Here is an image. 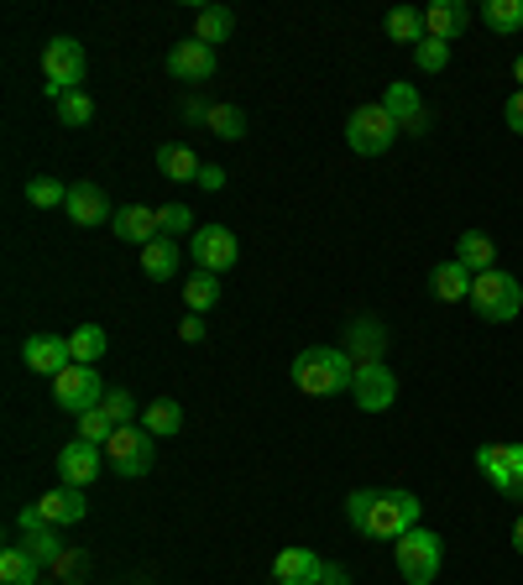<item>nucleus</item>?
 <instances>
[{"label":"nucleus","mask_w":523,"mask_h":585,"mask_svg":"<svg viewBox=\"0 0 523 585\" xmlns=\"http://www.w3.org/2000/svg\"><path fill=\"white\" fill-rule=\"evenodd\" d=\"M52 403L63 408V414H89V408H100L105 403V381H100V371L95 366H79L73 361L69 371H58L52 377Z\"/></svg>","instance_id":"obj_8"},{"label":"nucleus","mask_w":523,"mask_h":585,"mask_svg":"<svg viewBox=\"0 0 523 585\" xmlns=\"http://www.w3.org/2000/svg\"><path fill=\"white\" fill-rule=\"evenodd\" d=\"M418 513H424V502L414 492H398V486H383V492H351L346 497V517L351 528L366 538H393L398 544L403 534H414L418 528Z\"/></svg>","instance_id":"obj_1"},{"label":"nucleus","mask_w":523,"mask_h":585,"mask_svg":"<svg viewBox=\"0 0 523 585\" xmlns=\"http://www.w3.org/2000/svg\"><path fill=\"white\" fill-rule=\"evenodd\" d=\"M205 126H209V131H215L220 141H241V137H246V110H241V105H215Z\"/></svg>","instance_id":"obj_33"},{"label":"nucleus","mask_w":523,"mask_h":585,"mask_svg":"<svg viewBox=\"0 0 523 585\" xmlns=\"http://www.w3.org/2000/svg\"><path fill=\"white\" fill-rule=\"evenodd\" d=\"M383 350H387V325L383 319H351L346 325V356L356 366L366 361H383Z\"/></svg>","instance_id":"obj_18"},{"label":"nucleus","mask_w":523,"mask_h":585,"mask_svg":"<svg viewBox=\"0 0 523 585\" xmlns=\"http://www.w3.org/2000/svg\"><path fill=\"white\" fill-rule=\"evenodd\" d=\"M42 79H48V95L52 100H63L73 89L85 85V42H73V37H52L48 48H42Z\"/></svg>","instance_id":"obj_6"},{"label":"nucleus","mask_w":523,"mask_h":585,"mask_svg":"<svg viewBox=\"0 0 523 585\" xmlns=\"http://www.w3.org/2000/svg\"><path fill=\"white\" fill-rule=\"evenodd\" d=\"M184 304H189V314H209L215 304H220V277H215V272H194L189 282H184Z\"/></svg>","instance_id":"obj_32"},{"label":"nucleus","mask_w":523,"mask_h":585,"mask_svg":"<svg viewBox=\"0 0 523 585\" xmlns=\"http://www.w3.org/2000/svg\"><path fill=\"white\" fill-rule=\"evenodd\" d=\"M199 189L220 194V189H226V168H209V162H205V168H199Z\"/></svg>","instance_id":"obj_43"},{"label":"nucleus","mask_w":523,"mask_h":585,"mask_svg":"<svg viewBox=\"0 0 523 585\" xmlns=\"http://www.w3.org/2000/svg\"><path fill=\"white\" fill-rule=\"evenodd\" d=\"M513 79H519V89H523V52L513 58Z\"/></svg>","instance_id":"obj_48"},{"label":"nucleus","mask_w":523,"mask_h":585,"mask_svg":"<svg viewBox=\"0 0 523 585\" xmlns=\"http://www.w3.org/2000/svg\"><path fill=\"white\" fill-rule=\"evenodd\" d=\"M189 257L199 261V272H230L236 261H241V241H236V230L230 225H199L189 236Z\"/></svg>","instance_id":"obj_9"},{"label":"nucleus","mask_w":523,"mask_h":585,"mask_svg":"<svg viewBox=\"0 0 523 585\" xmlns=\"http://www.w3.org/2000/svg\"><path fill=\"white\" fill-rule=\"evenodd\" d=\"M230 32H236V17H230L226 6H205V11L194 17V37H199L205 48H215V42H230Z\"/></svg>","instance_id":"obj_29"},{"label":"nucleus","mask_w":523,"mask_h":585,"mask_svg":"<svg viewBox=\"0 0 523 585\" xmlns=\"http://www.w3.org/2000/svg\"><path fill=\"white\" fill-rule=\"evenodd\" d=\"M63 209H69L73 225H110L116 220V205H110V194H105L100 184H73Z\"/></svg>","instance_id":"obj_17"},{"label":"nucleus","mask_w":523,"mask_h":585,"mask_svg":"<svg viewBox=\"0 0 523 585\" xmlns=\"http://www.w3.org/2000/svg\"><path fill=\"white\" fill-rule=\"evenodd\" d=\"M471 282H476V272H466L461 261H440L435 277H430V292H435L440 304H471Z\"/></svg>","instance_id":"obj_22"},{"label":"nucleus","mask_w":523,"mask_h":585,"mask_svg":"<svg viewBox=\"0 0 523 585\" xmlns=\"http://www.w3.org/2000/svg\"><path fill=\"white\" fill-rule=\"evenodd\" d=\"M105 465H110V460H105V445L73 439V445H63V455H58V476H63V486H79V492H85Z\"/></svg>","instance_id":"obj_11"},{"label":"nucleus","mask_w":523,"mask_h":585,"mask_svg":"<svg viewBox=\"0 0 523 585\" xmlns=\"http://www.w3.org/2000/svg\"><path fill=\"white\" fill-rule=\"evenodd\" d=\"M383 105H387V116L398 121V131H408V137H424V131H430V105L418 100V89L408 85V79L387 85Z\"/></svg>","instance_id":"obj_12"},{"label":"nucleus","mask_w":523,"mask_h":585,"mask_svg":"<svg viewBox=\"0 0 523 585\" xmlns=\"http://www.w3.org/2000/svg\"><path fill=\"white\" fill-rule=\"evenodd\" d=\"M351 397H356L362 414H387V408L398 403V377L387 371V361H366V366H356Z\"/></svg>","instance_id":"obj_10"},{"label":"nucleus","mask_w":523,"mask_h":585,"mask_svg":"<svg viewBox=\"0 0 523 585\" xmlns=\"http://www.w3.org/2000/svg\"><path fill=\"white\" fill-rule=\"evenodd\" d=\"M393 565L408 585H435L440 565H445V544H440L435 528H414L393 544Z\"/></svg>","instance_id":"obj_4"},{"label":"nucleus","mask_w":523,"mask_h":585,"mask_svg":"<svg viewBox=\"0 0 523 585\" xmlns=\"http://www.w3.org/2000/svg\"><path fill=\"white\" fill-rule=\"evenodd\" d=\"M27 205H32V209H63V205H69V189H63L58 178H48V172H42V178H32V184H27Z\"/></svg>","instance_id":"obj_34"},{"label":"nucleus","mask_w":523,"mask_h":585,"mask_svg":"<svg viewBox=\"0 0 523 585\" xmlns=\"http://www.w3.org/2000/svg\"><path fill=\"white\" fill-rule=\"evenodd\" d=\"M157 220H162V236H194L199 225H194V215H189V205H162L157 209Z\"/></svg>","instance_id":"obj_39"},{"label":"nucleus","mask_w":523,"mask_h":585,"mask_svg":"<svg viewBox=\"0 0 523 585\" xmlns=\"http://www.w3.org/2000/svg\"><path fill=\"white\" fill-rule=\"evenodd\" d=\"M178 257H184V251H178L174 236H157V241L141 246V272L152 277V282H168V277L178 272Z\"/></svg>","instance_id":"obj_26"},{"label":"nucleus","mask_w":523,"mask_h":585,"mask_svg":"<svg viewBox=\"0 0 523 585\" xmlns=\"http://www.w3.org/2000/svg\"><path fill=\"white\" fill-rule=\"evenodd\" d=\"M482 21H487L497 37H519L523 32V0H487V6H482Z\"/></svg>","instance_id":"obj_31"},{"label":"nucleus","mask_w":523,"mask_h":585,"mask_svg":"<svg viewBox=\"0 0 523 585\" xmlns=\"http://www.w3.org/2000/svg\"><path fill=\"white\" fill-rule=\"evenodd\" d=\"M157 168H162V178H174V184H199V157L184 147V141H162L157 147Z\"/></svg>","instance_id":"obj_25"},{"label":"nucleus","mask_w":523,"mask_h":585,"mask_svg":"<svg viewBox=\"0 0 523 585\" xmlns=\"http://www.w3.org/2000/svg\"><path fill=\"white\" fill-rule=\"evenodd\" d=\"M37 513H42V523H52V528H73V523H85L89 502L79 486H52L48 497H37Z\"/></svg>","instance_id":"obj_16"},{"label":"nucleus","mask_w":523,"mask_h":585,"mask_svg":"<svg viewBox=\"0 0 523 585\" xmlns=\"http://www.w3.org/2000/svg\"><path fill=\"white\" fill-rule=\"evenodd\" d=\"M105 460L116 465V476H147L157 460L152 434L141 429V424H121V429L105 439Z\"/></svg>","instance_id":"obj_7"},{"label":"nucleus","mask_w":523,"mask_h":585,"mask_svg":"<svg viewBox=\"0 0 523 585\" xmlns=\"http://www.w3.org/2000/svg\"><path fill=\"white\" fill-rule=\"evenodd\" d=\"M503 121H507V131H513V137H523V89H513V95H507Z\"/></svg>","instance_id":"obj_41"},{"label":"nucleus","mask_w":523,"mask_h":585,"mask_svg":"<svg viewBox=\"0 0 523 585\" xmlns=\"http://www.w3.org/2000/svg\"><path fill=\"white\" fill-rule=\"evenodd\" d=\"M471 11L461 0H435V6H424V32L440 37V42H455V37L466 32Z\"/></svg>","instance_id":"obj_20"},{"label":"nucleus","mask_w":523,"mask_h":585,"mask_svg":"<svg viewBox=\"0 0 523 585\" xmlns=\"http://www.w3.org/2000/svg\"><path fill=\"white\" fill-rule=\"evenodd\" d=\"M205 335H209V329H205V314H189V319L178 325V340H189V345H199Z\"/></svg>","instance_id":"obj_42"},{"label":"nucleus","mask_w":523,"mask_h":585,"mask_svg":"<svg viewBox=\"0 0 523 585\" xmlns=\"http://www.w3.org/2000/svg\"><path fill=\"white\" fill-rule=\"evenodd\" d=\"M519 455H523V445H482L476 449V470L487 476L497 492H503L507 482H513V465H519Z\"/></svg>","instance_id":"obj_24"},{"label":"nucleus","mask_w":523,"mask_h":585,"mask_svg":"<svg viewBox=\"0 0 523 585\" xmlns=\"http://www.w3.org/2000/svg\"><path fill=\"white\" fill-rule=\"evenodd\" d=\"M116 434V418L105 414V403L100 408H89V414H79V439H89V445H105Z\"/></svg>","instance_id":"obj_37"},{"label":"nucleus","mask_w":523,"mask_h":585,"mask_svg":"<svg viewBox=\"0 0 523 585\" xmlns=\"http://www.w3.org/2000/svg\"><path fill=\"white\" fill-rule=\"evenodd\" d=\"M503 497L507 502H523V455H519V465H513V482L503 486Z\"/></svg>","instance_id":"obj_45"},{"label":"nucleus","mask_w":523,"mask_h":585,"mask_svg":"<svg viewBox=\"0 0 523 585\" xmlns=\"http://www.w3.org/2000/svg\"><path fill=\"white\" fill-rule=\"evenodd\" d=\"M27 549H32L42 565H58V559H63V534H58L52 523H42V528H27Z\"/></svg>","instance_id":"obj_35"},{"label":"nucleus","mask_w":523,"mask_h":585,"mask_svg":"<svg viewBox=\"0 0 523 585\" xmlns=\"http://www.w3.org/2000/svg\"><path fill=\"white\" fill-rule=\"evenodd\" d=\"M110 225H116V236H121V241H131V246H147V241H157V236H162V220H157L152 205H121Z\"/></svg>","instance_id":"obj_19"},{"label":"nucleus","mask_w":523,"mask_h":585,"mask_svg":"<svg viewBox=\"0 0 523 585\" xmlns=\"http://www.w3.org/2000/svg\"><path fill=\"white\" fill-rule=\"evenodd\" d=\"M471 309L487 325H513L523 314V282L513 272H482L471 282Z\"/></svg>","instance_id":"obj_3"},{"label":"nucleus","mask_w":523,"mask_h":585,"mask_svg":"<svg viewBox=\"0 0 523 585\" xmlns=\"http://www.w3.org/2000/svg\"><path fill=\"white\" fill-rule=\"evenodd\" d=\"M21 361L32 366L37 377H58V371H69V366H73L69 335H27V345H21Z\"/></svg>","instance_id":"obj_13"},{"label":"nucleus","mask_w":523,"mask_h":585,"mask_svg":"<svg viewBox=\"0 0 523 585\" xmlns=\"http://www.w3.org/2000/svg\"><path fill=\"white\" fill-rule=\"evenodd\" d=\"M141 429L152 434V439H168V434L184 429V408H178L174 397H157V403L141 408Z\"/></svg>","instance_id":"obj_28"},{"label":"nucleus","mask_w":523,"mask_h":585,"mask_svg":"<svg viewBox=\"0 0 523 585\" xmlns=\"http://www.w3.org/2000/svg\"><path fill=\"white\" fill-rule=\"evenodd\" d=\"M273 581L278 585H319L325 581V559L314 549H304V544H294V549H283L278 559H273Z\"/></svg>","instance_id":"obj_15"},{"label":"nucleus","mask_w":523,"mask_h":585,"mask_svg":"<svg viewBox=\"0 0 523 585\" xmlns=\"http://www.w3.org/2000/svg\"><path fill=\"white\" fill-rule=\"evenodd\" d=\"M319 585H351V575L341 565H325V581H319Z\"/></svg>","instance_id":"obj_46"},{"label":"nucleus","mask_w":523,"mask_h":585,"mask_svg":"<svg viewBox=\"0 0 523 585\" xmlns=\"http://www.w3.org/2000/svg\"><path fill=\"white\" fill-rule=\"evenodd\" d=\"M383 32H387V42H403V48H418L424 42V11H414V6H398V11H387V21H383Z\"/></svg>","instance_id":"obj_27"},{"label":"nucleus","mask_w":523,"mask_h":585,"mask_svg":"<svg viewBox=\"0 0 523 585\" xmlns=\"http://www.w3.org/2000/svg\"><path fill=\"white\" fill-rule=\"evenodd\" d=\"M209 110H215L209 100H194L189 95V100H184V121H209Z\"/></svg>","instance_id":"obj_44"},{"label":"nucleus","mask_w":523,"mask_h":585,"mask_svg":"<svg viewBox=\"0 0 523 585\" xmlns=\"http://www.w3.org/2000/svg\"><path fill=\"white\" fill-rule=\"evenodd\" d=\"M105 350H110V335H105L100 325H79V329L69 335V356H73L79 366H95Z\"/></svg>","instance_id":"obj_30"},{"label":"nucleus","mask_w":523,"mask_h":585,"mask_svg":"<svg viewBox=\"0 0 523 585\" xmlns=\"http://www.w3.org/2000/svg\"><path fill=\"white\" fill-rule=\"evenodd\" d=\"M105 414L116 418V429H121V424H131V418H137V397L126 393V387H116V393H105Z\"/></svg>","instance_id":"obj_40"},{"label":"nucleus","mask_w":523,"mask_h":585,"mask_svg":"<svg viewBox=\"0 0 523 585\" xmlns=\"http://www.w3.org/2000/svg\"><path fill=\"white\" fill-rule=\"evenodd\" d=\"M346 141H351V152L383 157L387 147L398 141V121L387 116V105H383V100H366V105H356V110H351Z\"/></svg>","instance_id":"obj_5"},{"label":"nucleus","mask_w":523,"mask_h":585,"mask_svg":"<svg viewBox=\"0 0 523 585\" xmlns=\"http://www.w3.org/2000/svg\"><path fill=\"white\" fill-rule=\"evenodd\" d=\"M455 261L466 267V272H497V241H492L487 230H466L461 241H455Z\"/></svg>","instance_id":"obj_21"},{"label":"nucleus","mask_w":523,"mask_h":585,"mask_svg":"<svg viewBox=\"0 0 523 585\" xmlns=\"http://www.w3.org/2000/svg\"><path fill=\"white\" fill-rule=\"evenodd\" d=\"M288 377L304 397H341L356 381V361L346 356V345H309V350L294 356Z\"/></svg>","instance_id":"obj_2"},{"label":"nucleus","mask_w":523,"mask_h":585,"mask_svg":"<svg viewBox=\"0 0 523 585\" xmlns=\"http://www.w3.org/2000/svg\"><path fill=\"white\" fill-rule=\"evenodd\" d=\"M513 549L523 554V513H519V523H513Z\"/></svg>","instance_id":"obj_47"},{"label":"nucleus","mask_w":523,"mask_h":585,"mask_svg":"<svg viewBox=\"0 0 523 585\" xmlns=\"http://www.w3.org/2000/svg\"><path fill=\"white\" fill-rule=\"evenodd\" d=\"M0 585H42V559L27 544H11L0 554Z\"/></svg>","instance_id":"obj_23"},{"label":"nucleus","mask_w":523,"mask_h":585,"mask_svg":"<svg viewBox=\"0 0 523 585\" xmlns=\"http://www.w3.org/2000/svg\"><path fill=\"white\" fill-rule=\"evenodd\" d=\"M168 73L184 79V85H205V79H215V48H205L199 37L178 42V48L168 52Z\"/></svg>","instance_id":"obj_14"},{"label":"nucleus","mask_w":523,"mask_h":585,"mask_svg":"<svg viewBox=\"0 0 523 585\" xmlns=\"http://www.w3.org/2000/svg\"><path fill=\"white\" fill-rule=\"evenodd\" d=\"M58 121L73 126V131H79V126H89V121H95V100H89L85 89L63 95V100H58Z\"/></svg>","instance_id":"obj_36"},{"label":"nucleus","mask_w":523,"mask_h":585,"mask_svg":"<svg viewBox=\"0 0 523 585\" xmlns=\"http://www.w3.org/2000/svg\"><path fill=\"white\" fill-rule=\"evenodd\" d=\"M414 63L424 73H445V63H451V42H440V37H424L414 48Z\"/></svg>","instance_id":"obj_38"}]
</instances>
